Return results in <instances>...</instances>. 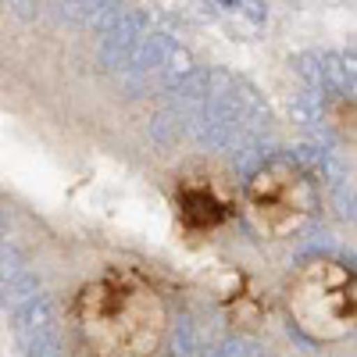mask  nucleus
I'll use <instances>...</instances> for the list:
<instances>
[{
	"label": "nucleus",
	"instance_id": "0eeeda50",
	"mask_svg": "<svg viewBox=\"0 0 357 357\" xmlns=\"http://www.w3.org/2000/svg\"><path fill=\"white\" fill-rule=\"evenodd\" d=\"M293 68H296V75H301L307 86H318V89H321V50L296 54V57H293ZM321 93H325V89H321Z\"/></svg>",
	"mask_w": 357,
	"mask_h": 357
},
{
	"label": "nucleus",
	"instance_id": "20e7f679",
	"mask_svg": "<svg viewBox=\"0 0 357 357\" xmlns=\"http://www.w3.org/2000/svg\"><path fill=\"white\" fill-rule=\"evenodd\" d=\"M172 357H204V347L193 333L190 314H178L172 321Z\"/></svg>",
	"mask_w": 357,
	"mask_h": 357
},
{
	"label": "nucleus",
	"instance_id": "39448f33",
	"mask_svg": "<svg viewBox=\"0 0 357 357\" xmlns=\"http://www.w3.org/2000/svg\"><path fill=\"white\" fill-rule=\"evenodd\" d=\"M33 296H40V275H33V272H22L11 282H4V304L11 311H18L22 304H29Z\"/></svg>",
	"mask_w": 357,
	"mask_h": 357
},
{
	"label": "nucleus",
	"instance_id": "423d86ee",
	"mask_svg": "<svg viewBox=\"0 0 357 357\" xmlns=\"http://www.w3.org/2000/svg\"><path fill=\"white\" fill-rule=\"evenodd\" d=\"M158 72H161V86H165V89H172L178 79H186V75L193 72V57H190V50L172 47V54L165 57V65H161Z\"/></svg>",
	"mask_w": 357,
	"mask_h": 357
},
{
	"label": "nucleus",
	"instance_id": "6e6552de",
	"mask_svg": "<svg viewBox=\"0 0 357 357\" xmlns=\"http://www.w3.org/2000/svg\"><path fill=\"white\" fill-rule=\"evenodd\" d=\"M122 15H126V8H122V4H111V8H104V11H97L93 18H89V25H93V33L104 40V36H111L114 29H118Z\"/></svg>",
	"mask_w": 357,
	"mask_h": 357
},
{
	"label": "nucleus",
	"instance_id": "1a4fd4ad",
	"mask_svg": "<svg viewBox=\"0 0 357 357\" xmlns=\"http://www.w3.org/2000/svg\"><path fill=\"white\" fill-rule=\"evenodd\" d=\"M29 357H61V347H57V336H40L33 343H25Z\"/></svg>",
	"mask_w": 357,
	"mask_h": 357
},
{
	"label": "nucleus",
	"instance_id": "f8f14e48",
	"mask_svg": "<svg viewBox=\"0 0 357 357\" xmlns=\"http://www.w3.org/2000/svg\"><path fill=\"white\" fill-rule=\"evenodd\" d=\"M8 240V218H4V211H0V243Z\"/></svg>",
	"mask_w": 357,
	"mask_h": 357
},
{
	"label": "nucleus",
	"instance_id": "9b49d317",
	"mask_svg": "<svg viewBox=\"0 0 357 357\" xmlns=\"http://www.w3.org/2000/svg\"><path fill=\"white\" fill-rule=\"evenodd\" d=\"M8 8H11L18 18H36V11H40L36 0H8Z\"/></svg>",
	"mask_w": 357,
	"mask_h": 357
},
{
	"label": "nucleus",
	"instance_id": "9d476101",
	"mask_svg": "<svg viewBox=\"0 0 357 357\" xmlns=\"http://www.w3.org/2000/svg\"><path fill=\"white\" fill-rule=\"evenodd\" d=\"M240 4H243V15H247L254 25H264V22H268V8L261 4V0H240Z\"/></svg>",
	"mask_w": 357,
	"mask_h": 357
},
{
	"label": "nucleus",
	"instance_id": "f03ea898",
	"mask_svg": "<svg viewBox=\"0 0 357 357\" xmlns=\"http://www.w3.org/2000/svg\"><path fill=\"white\" fill-rule=\"evenodd\" d=\"M172 36L168 33H143L136 43H132V61H129V72H139V75H151L165 65V57L172 54Z\"/></svg>",
	"mask_w": 357,
	"mask_h": 357
},
{
	"label": "nucleus",
	"instance_id": "f257e3e1",
	"mask_svg": "<svg viewBox=\"0 0 357 357\" xmlns=\"http://www.w3.org/2000/svg\"><path fill=\"white\" fill-rule=\"evenodd\" d=\"M15 329L22 336V343H33L40 336H54V311L47 296H33L29 304H22L15 311Z\"/></svg>",
	"mask_w": 357,
	"mask_h": 357
},
{
	"label": "nucleus",
	"instance_id": "7ed1b4c3",
	"mask_svg": "<svg viewBox=\"0 0 357 357\" xmlns=\"http://www.w3.org/2000/svg\"><path fill=\"white\" fill-rule=\"evenodd\" d=\"M178 136H186V114L168 104V107H161V111L154 114L151 139L161 143V146H172V143H178Z\"/></svg>",
	"mask_w": 357,
	"mask_h": 357
},
{
	"label": "nucleus",
	"instance_id": "ddd939ff",
	"mask_svg": "<svg viewBox=\"0 0 357 357\" xmlns=\"http://www.w3.org/2000/svg\"><path fill=\"white\" fill-rule=\"evenodd\" d=\"M218 4H225V8H236V4H240V0H218Z\"/></svg>",
	"mask_w": 357,
	"mask_h": 357
}]
</instances>
